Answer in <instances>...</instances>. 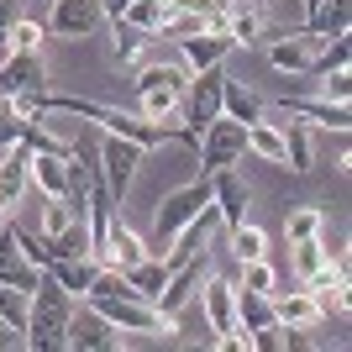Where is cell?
Wrapping results in <instances>:
<instances>
[{
    "instance_id": "cell-1",
    "label": "cell",
    "mask_w": 352,
    "mask_h": 352,
    "mask_svg": "<svg viewBox=\"0 0 352 352\" xmlns=\"http://www.w3.org/2000/svg\"><path fill=\"white\" fill-rule=\"evenodd\" d=\"M74 305H79V300H74V294L43 268V279H37V289H32V310H27V331H21V342H27L32 352H58V347H69Z\"/></svg>"
},
{
    "instance_id": "cell-2",
    "label": "cell",
    "mask_w": 352,
    "mask_h": 352,
    "mask_svg": "<svg viewBox=\"0 0 352 352\" xmlns=\"http://www.w3.org/2000/svg\"><path fill=\"white\" fill-rule=\"evenodd\" d=\"M85 305L95 310V316H105L116 331H126V337H174L179 331V316L158 310L153 300H142V294H89Z\"/></svg>"
},
{
    "instance_id": "cell-3",
    "label": "cell",
    "mask_w": 352,
    "mask_h": 352,
    "mask_svg": "<svg viewBox=\"0 0 352 352\" xmlns=\"http://www.w3.org/2000/svg\"><path fill=\"white\" fill-rule=\"evenodd\" d=\"M206 206H210V174L190 179V184H184V190H174V195H163L158 216H153V242H147V252H163L168 242H174L179 226H184V221H195Z\"/></svg>"
},
{
    "instance_id": "cell-4",
    "label": "cell",
    "mask_w": 352,
    "mask_h": 352,
    "mask_svg": "<svg viewBox=\"0 0 352 352\" xmlns=\"http://www.w3.org/2000/svg\"><path fill=\"white\" fill-rule=\"evenodd\" d=\"M248 153V126L232 116H216L195 142V158H200V174H216V168H232Z\"/></svg>"
},
{
    "instance_id": "cell-5",
    "label": "cell",
    "mask_w": 352,
    "mask_h": 352,
    "mask_svg": "<svg viewBox=\"0 0 352 352\" xmlns=\"http://www.w3.org/2000/svg\"><path fill=\"white\" fill-rule=\"evenodd\" d=\"M221 79H226V63L190 74V85H184V100H179V121H184L195 137H200L210 121L221 116Z\"/></svg>"
},
{
    "instance_id": "cell-6",
    "label": "cell",
    "mask_w": 352,
    "mask_h": 352,
    "mask_svg": "<svg viewBox=\"0 0 352 352\" xmlns=\"http://www.w3.org/2000/svg\"><path fill=\"white\" fill-rule=\"evenodd\" d=\"M210 274H216V258H210V252L200 248L195 258H184V263H179L174 274H168V284L158 289V300H153V305H158V310H168V316H184V305H190L195 294H200V284H206Z\"/></svg>"
},
{
    "instance_id": "cell-7",
    "label": "cell",
    "mask_w": 352,
    "mask_h": 352,
    "mask_svg": "<svg viewBox=\"0 0 352 352\" xmlns=\"http://www.w3.org/2000/svg\"><path fill=\"white\" fill-rule=\"evenodd\" d=\"M142 153H147V147L126 142V137H111V132L100 137V179H105V190H111V200H116V206L132 195V179H137Z\"/></svg>"
},
{
    "instance_id": "cell-8",
    "label": "cell",
    "mask_w": 352,
    "mask_h": 352,
    "mask_svg": "<svg viewBox=\"0 0 352 352\" xmlns=\"http://www.w3.org/2000/svg\"><path fill=\"white\" fill-rule=\"evenodd\" d=\"M69 347L74 352H116V347H126V331H116L105 316H95V310L79 300V305H74V321H69Z\"/></svg>"
},
{
    "instance_id": "cell-9",
    "label": "cell",
    "mask_w": 352,
    "mask_h": 352,
    "mask_svg": "<svg viewBox=\"0 0 352 352\" xmlns=\"http://www.w3.org/2000/svg\"><path fill=\"white\" fill-rule=\"evenodd\" d=\"M195 300L206 305V331H216V337H232V331H236V279L210 274Z\"/></svg>"
},
{
    "instance_id": "cell-10",
    "label": "cell",
    "mask_w": 352,
    "mask_h": 352,
    "mask_svg": "<svg viewBox=\"0 0 352 352\" xmlns=\"http://www.w3.org/2000/svg\"><path fill=\"white\" fill-rule=\"evenodd\" d=\"M105 27V6L100 0H53V16H47V32L53 37H89V32Z\"/></svg>"
},
{
    "instance_id": "cell-11",
    "label": "cell",
    "mask_w": 352,
    "mask_h": 352,
    "mask_svg": "<svg viewBox=\"0 0 352 352\" xmlns=\"http://www.w3.org/2000/svg\"><path fill=\"white\" fill-rule=\"evenodd\" d=\"M248 200H252V190L242 184L236 168H216V174H210V206H216V216H221L226 232L248 221Z\"/></svg>"
},
{
    "instance_id": "cell-12",
    "label": "cell",
    "mask_w": 352,
    "mask_h": 352,
    "mask_svg": "<svg viewBox=\"0 0 352 352\" xmlns=\"http://www.w3.org/2000/svg\"><path fill=\"white\" fill-rule=\"evenodd\" d=\"M95 258H100L105 268H121V274H126L132 263H142V258H147V242H142V236H137V232H132V226H126L121 216H111L105 236L95 242Z\"/></svg>"
},
{
    "instance_id": "cell-13",
    "label": "cell",
    "mask_w": 352,
    "mask_h": 352,
    "mask_svg": "<svg viewBox=\"0 0 352 352\" xmlns=\"http://www.w3.org/2000/svg\"><path fill=\"white\" fill-rule=\"evenodd\" d=\"M21 195H32V147L11 142L0 153V210L21 206Z\"/></svg>"
},
{
    "instance_id": "cell-14",
    "label": "cell",
    "mask_w": 352,
    "mask_h": 352,
    "mask_svg": "<svg viewBox=\"0 0 352 352\" xmlns=\"http://www.w3.org/2000/svg\"><path fill=\"white\" fill-rule=\"evenodd\" d=\"M16 89H47L43 53H11V58L0 63V100H11Z\"/></svg>"
},
{
    "instance_id": "cell-15",
    "label": "cell",
    "mask_w": 352,
    "mask_h": 352,
    "mask_svg": "<svg viewBox=\"0 0 352 352\" xmlns=\"http://www.w3.org/2000/svg\"><path fill=\"white\" fill-rule=\"evenodd\" d=\"M268 300H274V321H279V326H300V331H316V326L326 321V316H321V300H316L310 289H289V294L274 289Z\"/></svg>"
},
{
    "instance_id": "cell-16",
    "label": "cell",
    "mask_w": 352,
    "mask_h": 352,
    "mask_svg": "<svg viewBox=\"0 0 352 352\" xmlns=\"http://www.w3.org/2000/svg\"><path fill=\"white\" fill-rule=\"evenodd\" d=\"M316 47L321 43L300 27V32H289V37H274V43H268V63L279 74H289V79H300V74L310 69V58H316Z\"/></svg>"
},
{
    "instance_id": "cell-17",
    "label": "cell",
    "mask_w": 352,
    "mask_h": 352,
    "mask_svg": "<svg viewBox=\"0 0 352 352\" xmlns=\"http://www.w3.org/2000/svg\"><path fill=\"white\" fill-rule=\"evenodd\" d=\"M236 47H232V37H210V32H195V37H179V63L190 74H200V69H216V63H226Z\"/></svg>"
},
{
    "instance_id": "cell-18",
    "label": "cell",
    "mask_w": 352,
    "mask_h": 352,
    "mask_svg": "<svg viewBox=\"0 0 352 352\" xmlns=\"http://www.w3.org/2000/svg\"><path fill=\"white\" fill-rule=\"evenodd\" d=\"M284 111L300 116L305 126H326V132H337V137H347V126H352V111L347 105H331V100H305V95H300V100H289Z\"/></svg>"
},
{
    "instance_id": "cell-19",
    "label": "cell",
    "mask_w": 352,
    "mask_h": 352,
    "mask_svg": "<svg viewBox=\"0 0 352 352\" xmlns=\"http://www.w3.org/2000/svg\"><path fill=\"white\" fill-rule=\"evenodd\" d=\"M37 279H43V268L37 263H27L21 258V248H16V236H11V226L0 232V284H16V289H37Z\"/></svg>"
},
{
    "instance_id": "cell-20",
    "label": "cell",
    "mask_w": 352,
    "mask_h": 352,
    "mask_svg": "<svg viewBox=\"0 0 352 352\" xmlns=\"http://www.w3.org/2000/svg\"><path fill=\"white\" fill-rule=\"evenodd\" d=\"M184 85H190V69L174 63V58H142L137 63V79H132L137 95H142V89H179V95H184Z\"/></svg>"
},
{
    "instance_id": "cell-21",
    "label": "cell",
    "mask_w": 352,
    "mask_h": 352,
    "mask_svg": "<svg viewBox=\"0 0 352 352\" xmlns=\"http://www.w3.org/2000/svg\"><path fill=\"white\" fill-rule=\"evenodd\" d=\"M263 111H268V105H263V95H258V89H248L242 79H232V74L221 79V116H232V121H242V126H248V121H258Z\"/></svg>"
},
{
    "instance_id": "cell-22",
    "label": "cell",
    "mask_w": 352,
    "mask_h": 352,
    "mask_svg": "<svg viewBox=\"0 0 352 352\" xmlns=\"http://www.w3.org/2000/svg\"><path fill=\"white\" fill-rule=\"evenodd\" d=\"M32 190L37 195H69V153H32Z\"/></svg>"
},
{
    "instance_id": "cell-23",
    "label": "cell",
    "mask_w": 352,
    "mask_h": 352,
    "mask_svg": "<svg viewBox=\"0 0 352 352\" xmlns=\"http://www.w3.org/2000/svg\"><path fill=\"white\" fill-rule=\"evenodd\" d=\"M47 274H53V279H58L74 300H85V289L95 284V274H100V258H95V252H89V258H53V263H47Z\"/></svg>"
},
{
    "instance_id": "cell-24",
    "label": "cell",
    "mask_w": 352,
    "mask_h": 352,
    "mask_svg": "<svg viewBox=\"0 0 352 352\" xmlns=\"http://www.w3.org/2000/svg\"><path fill=\"white\" fill-rule=\"evenodd\" d=\"M347 21H352V0H321L305 16V32L316 43H326V37H347Z\"/></svg>"
},
{
    "instance_id": "cell-25",
    "label": "cell",
    "mask_w": 352,
    "mask_h": 352,
    "mask_svg": "<svg viewBox=\"0 0 352 352\" xmlns=\"http://www.w3.org/2000/svg\"><path fill=\"white\" fill-rule=\"evenodd\" d=\"M248 153H258L263 163H274V168H284L289 163V153H284V126L279 121H248Z\"/></svg>"
},
{
    "instance_id": "cell-26",
    "label": "cell",
    "mask_w": 352,
    "mask_h": 352,
    "mask_svg": "<svg viewBox=\"0 0 352 352\" xmlns=\"http://www.w3.org/2000/svg\"><path fill=\"white\" fill-rule=\"evenodd\" d=\"M47 252H53V258H89V252H95V242H89V221L74 216L58 236H47ZM53 258H47V263H53Z\"/></svg>"
},
{
    "instance_id": "cell-27",
    "label": "cell",
    "mask_w": 352,
    "mask_h": 352,
    "mask_svg": "<svg viewBox=\"0 0 352 352\" xmlns=\"http://www.w3.org/2000/svg\"><path fill=\"white\" fill-rule=\"evenodd\" d=\"M284 126V153H289V174H310V163H316V153H310V126L300 116H289V121H279Z\"/></svg>"
},
{
    "instance_id": "cell-28",
    "label": "cell",
    "mask_w": 352,
    "mask_h": 352,
    "mask_svg": "<svg viewBox=\"0 0 352 352\" xmlns=\"http://www.w3.org/2000/svg\"><path fill=\"white\" fill-rule=\"evenodd\" d=\"M168 274H174V268L163 263L158 252H147L142 263H132V268H126V284H132V289L142 294V300H158V289L168 284Z\"/></svg>"
},
{
    "instance_id": "cell-29",
    "label": "cell",
    "mask_w": 352,
    "mask_h": 352,
    "mask_svg": "<svg viewBox=\"0 0 352 352\" xmlns=\"http://www.w3.org/2000/svg\"><path fill=\"white\" fill-rule=\"evenodd\" d=\"M179 100H184L179 89H142V95H137V116L174 126V121H179ZM179 126H184V121H179Z\"/></svg>"
},
{
    "instance_id": "cell-30",
    "label": "cell",
    "mask_w": 352,
    "mask_h": 352,
    "mask_svg": "<svg viewBox=\"0 0 352 352\" xmlns=\"http://www.w3.org/2000/svg\"><path fill=\"white\" fill-rule=\"evenodd\" d=\"M174 11L168 0H126V11L116 16V21H126L132 32H147V37H158V27H163V16Z\"/></svg>"
},
{
    "instance_id": "cell-31",
    "label": "cell",
    "mask_w": 352,
    "mask_h": 352,
    "mask_svg": "<svg viewBox=\"0 0 352 352\" xmlns=\"http://www.w3.org/2000/svg\"><path fill=\"white\" fill-rule=\"evenodd\" d=\"M226 252H232V263H248V258H268V236H263V226H252V221L232 226V232H226Z\"/></svg>"
},
{
    "instance_id": "cell-32",
    "label": "cell",
    "mask_w": 352,
    "mask_h": 352,
    "mask_svg": "<svg viewBox=\"0 0 352 352\" xmlns=\"http://www.w3.org/2000/svg\"><path fill=\"white\" fill-rule=\"evenodd\" d=\"M274 321V300L258 289H236V331H258Z\"/></svg>"
},
{
    "instance_id": "cell-33",
    "label": "cell",
    "mask_w": 352,
    "mask_h": 352,
    "mask_svg": "<svg viewBox=\"0 0 352 352\" xmlns=\"http://www.w3.org/2000/svg\"><path fill=\"white\" fill-rule=\"evenodd\" d=\"M111 47H116V58L126 63V69H137V63L147 58L153 37H147V32H132L126 21H111Z\"/></svg>"
},
{
    "instance_id": "cell-34",
    "label": "cell",
    "mask_w": 352,
    "mask_h": 352,
    "mask_svg": "<svg viewBox=\"0 0 352 352\" xmlns=\"http://www.w3.org/2000/svg\"><path fill=\"white\" fill-rule=\"evenodd\" d=\"M326 252H331L326 232H321V236H300V242H289V263H294V274H300V279H305V274H316V268L326 263Z\"/></svg>"
},
{
    "instance_id": "cell-35",
    "label": "cell",
    "mask_w": 352,
    "mask_h": 352,
    "mask_svg": "<svg viewBox=\"0 0 352 352\" xmlns=\"http://www.w3.org/2000/svg\"><path fill=\"white\" fill-rule=\"evenodd\" d=\"M236 289H258V294H274L279 289V268L268 263V258H248V263H236Z\"/></svg>"
},
{
    "instance_id": "cell-36",
    "label": "cell",
    "mask_w": 352,
    "mask_h": 352,
    "mask_svg": "<svg viewBox=\"0 0 352 352\" xmlns=\"http://www.w3.org/2000/svg\"><path fill=\"white\" fill-rule=\"evenodd\" d=\"M326 232V210L321 206H294L289 216H284V236L289 242H300V236H321Z\"/></svg>"
},
{
    "instance_id": "cell-37",
    "label": "cell",
    "mask_w": 352,
    "mask_h": 352,
    "mask_svg": "<svg viewBox=\"0 0 352 352\" xmlns=\"http://www.w3.org/2000/svg\"><path fill=\"white\" fill-rule=\"evenodd\" d=\"M27 310H32V294L16 289V284H0V321L16 326V331H27ZM27 347V342H21Z\"/></svg>"
},
{
    "instance_id": "cell-38",
    "label": "cell",
    "mask_w": 352,
    "mask_h": 352,
    "mask_svg": "<svg viewBox=\"0 0 352 352\" xmlns=\"http://www.w3.org/2000/svg\"><path fill=\"white\" fill-rule=\"evenodd\" d=\"M47 37V21H32V16H16L11 32H6V43H11V53H37Z\"/></svg>"
},
{
    "instance_id": "cell-39",
    "label": "cell",
    "mask_w": 352,
    "mask_h": 352,
    "mask_svg": "<svg viewBox=\"0 0 352 352\" xmlns=\"http://www.w3.org/2000/svg\"><path fill=\"white\" fill-rule=\"evenodd\" d=\"M11 236H16V248H21V258H27V263L47 268V258H53V252H47V236H43V232H27V226H11Z\"/></svg>"
},
{
    "instance_id": "cell-40",
    "label": "cell",
    "mask_w": 352,
    "mask_h": 352,
    "mask_svg": "<svg viewBox=\"0 0 352 352\" xmlns=\"http://www.w3.org/2000/svg\"><path fill=\"white\" fill-rule=\"evenodd\" d=\"M310 85L321 89V100H331V105H347V95H352V79H347V69H337V74H321V79H310Z\"/></svg>"
},
{
    "instance_id": "cell-41",
    "label": "cell",
    "mask_w": 352,
    "mask_h": 352,
    "mask_svg": "<svg viewBox=\"0 0 352 352\" xmlns=\"http://www.w3.org/2000/svg\"><path fill=\"white\" fill-rule=\"evenodd\" d=\"M21 126H27V121H16L11 111L0 105V153H6V147H11V142H21Z\"/></svg>"
},
{
    "instance_id": "cell-42",
    "label": "cell",
    "mask_w": 352,
    "mask_h": 352,
    "mask_svg": "<svg viewBox=\"0 0 352 352\" xmlns=\"http://www.w3.org/2000/svg\"><path fill=\"white\" fill-rule=\"evenodd\" d=\"M21 16V0H0V37L11 32V21Z\"/></svg>"
},
{
    "instance_id": "cell-43",
    "label": "cell",
    "mask_w": 352,
    "mask_h": 352,
    "mask_svg": "<svg viewBox=\"0 0 352 352\" xmlns=\"http://www.w3.org/2000/svg\"><path fill=\"white\" fill-rule=\"evenodd\" d=\"M11 347H21V331H16V326H6V321H0V352H11Z\"/></svg>"
},
{
    "instance_id": "cell-44",
    "label": "cell",
    "mask_w": 352,
    "mask_h": 352,
    "mask_svg": "<svg viewBox=\"0 0 352 352\" xmlns=\"http://www.w3.org/2000/svg\"><path fill=\"white\" fill-rule=\"evenodd\" d=\"M174 6H179V11H200V16H206V11H216L221 0H174Z\"/></svg>"
},
{
    "instance_id": "cell-45",
    "label": "cell",
    "mask_w": 352,
    "mask_h": 352,
    "mask_svg": "<svg viewBox=\"0 0 352 352\" xmlns=\"http://www.w3.org/2000/svg\"><path fill=\"white\" fill-rule=\"evenodd\" d=\"M100 6H105V21H116V16L126 11V0H100Z\"/></svg>"
}]
</instances>
